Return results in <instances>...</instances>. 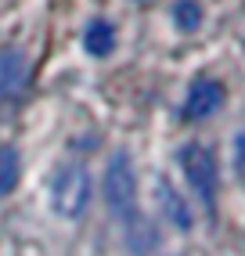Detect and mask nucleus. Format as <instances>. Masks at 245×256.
Wrapping results in <instances>:
<instances>
[{
  "label": "nucleus",
  "mask_w": 245,
  "mask_h": 256,
  "mask_svg": "<svg viewBox=\"0 0 245 256\" xmlns=\"http://www.w3.org/2000/svg\"><path fill=\"white\" fill-rule=\"evenodd\" d=\"M104 202L116 216H130L134 213V202H137V174H134V162L130 156H116L104 166Z\"/></svg>",
  "instance_id": "1"
},
{
  "label": "nucleus",
  "mask_w": 245,
  "mask_h": 256,
  "mask_svg": "<svg viewBox=\"0 0 245 256\" xmlns=\"http://www.w3.org/2000/svg\"><path fill=\"white\" fill-rule=\"evenodd\" d=\"M180 166H184V177L191 184V192H195L202 198V206L213 213L216 210V159H213V152L202 148V144H188L180 152Z\"/></svg>",
  "instance_id": "2"
},
{
  "label": "nucleus",
  "mask_w": 245,
  "mask_h": 256,
  "mask_svg": "<svg viewBox=\"0 0 245 256\" xmlns=\"http://www.w3.org/2000/svg\"><path fill=\"white\" fill-rule=\"evenodd\" d=\"M50 198H54V210L68 220H76L86 213V206H90V174H86L83 166H65L62 174L54 177V192H50Z\"/></svg>",
  "instance_id": "3"
},
{
  "label": "nucleus",
  "mask_w": 245,
  "mask_h": 256,
  "mask_svg": "<svg viewBox=\"0 0 245 256\" xmlns=\"http://www.w3.org/2000/svg\"><path fill=\"white\" fill-rule=\"evenodd\" d=\"M220 105H224V87L216 80H198V83H191V90H188L184 116L188 119H209Z\"/></svg>",
  "instance_id": "4"
},
{
  "label": "nucleus",
  "mask_w": 245,
  "mask_h": 256,
  "mask_svg": "<svg viewBox=\"0 0 245 256\" xmlns=\"http://www.w3.org/2000/svg\"><path fill=\"white\" fill-rule=\"evenodd\" d=\"M26 80H29V62L22 50H14V47L0 50V101L14 98L26 87Z\"/></svg>",
  "instance_id": "5"
},
{
  "label": "nucleus",
  "mask_w": 245,
  "mask_h": 256,
  "mask_svg": "<svg viewBox=\"0 0 245 256\" xmlns=\"http://www.w3.org/2000/svg\"><path fill=\"white\" fill-rule=\"evenodd\" d=\"M159 198H162L166 216L173 220V228L191 231V210H188V202L180 198V192H177V188H173L170 180H159Z\"/></svg>",
  "instance_id": "6"
},
{
  "label": "nucleus",
  "mask_w": 245,
  "mask_h": 256,
  "mask_svg": "<svg viewBox=\"0 0 245 256\" xmlns=\"http://www.w3.org/2000/svg\"><path fill=\"white\" fill-rule=\"evenodd\" d=\"M83 47H86V54H94V58L112 54L116 50V29L108 22H90L83 29Z\"/></svg>",
  "instance_id": "7"
},
{
  "label": "nucleus",
  "mask_w": 245,
  "mask_h": 256,
  "mask_svg": "<svg viewBox=\"0 0 245 256\" xmlns=\"http://www.w3.org/2000/svg\"><path fill=\"white\" fill-rule=\"evenodd\" d=\"M22 174V162H18V152L14 148H0V198H8L18 184Z\"/></svg>",
  "instance_id": "8"
},
{
  "label": "nucleus",
  "mask_w": 245,
  "mask_h": 256,
  "mask_svg": "<svg viewBox=\"0 0 245 256\" xmlns=\"http://www.w3.org/2000/svg\"><path fill=\"white\" fill-rule=\"evenodd\" d=\"M173 22H177L180 32H191L202 26V4L198 0H177V8H173Z\"/></svg>",
  "instance_id": "9"
},
{
  "label": "nucleus",
  "mask_w": 245,
  "mask_h": 256,
  "mask_svg": "<svg viewBox=\"0 0 245 256\" xmlns=\"http://www.w3.org/2000/svg\"><path fill=\"white\" fill-rule=\"evenodd\" d=\"M234 170H238V177L245 184V130L234 138Z\"/></svg>",
  "instance_id": "10"
}]
</instances>
